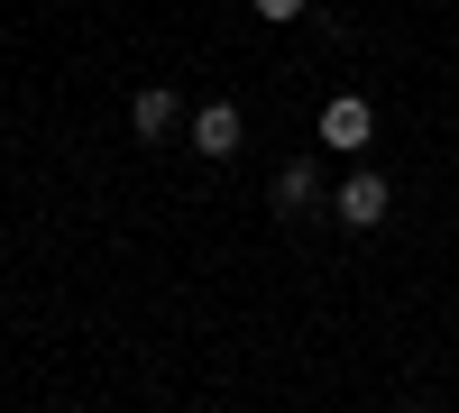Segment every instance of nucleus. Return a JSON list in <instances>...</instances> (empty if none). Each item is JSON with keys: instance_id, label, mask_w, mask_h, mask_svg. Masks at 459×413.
Wrapping results in <instances>:
<instances>
[{"instance_id": "f257e3e1", "label": "nucleus", "mask_w": 459, "mask_h": 413, "mask_svg": "<svg viewBox=\"0 0 459 413\" xmlns=\"http://www.w3.org/2000/svg\"><path fill=\"white\" fill-rule=\"evenodd\" d=\"M331 211L350 220V230H386L395 194H386V175H377V166H359V175H350V184H340V194H331Z\"/></svg>"}, {"instance_id": "f03ea898", "label": "nucleus", "mask_w": 459, "mask_h": 413, "mask_svg": "<svg viewBox=\"0 0 459 413\" xmlns=\"http://www.w3.org/2000/svg\"><path fill=\"white\" fill-rule=\"evenodd\" d=\"M368 138H377V110H368V92H331V101H322V147L359 157Z\"/></svg>"}, {"instance_id": "7ed1b4c3", "label": "nucleus", "mask_w": 459, "mask_h": 413, "mask_svg": "<svg viewBox=\"0 0 459 413\" xmlns=\"http://www.w3.org/2000/svg\"><path fill=\"white\" fill-rule=\"evenodd\" d=\"M184 138H194V157H239V101H203L194 120H184Z\"/></svg>"}, {"instance_id": "20e7f679", "label": "nucleus", "mask_w": 459, "mask_h": 413, "mask_svg": "<svg viewBox=\"0 0 459 413\" xmlns=\"http://www.w3.org/2000/svg\"><path fill=\"white\" fill-rule=\"evenodd\" d=\"M266 202H276V220H303V211H322L331 194H322L313 157H285V166H276V194H266Z\"/></svg>"}, {"instance_id": "39448f33", "label": "nucleus", "mask_w": 459, "mask_h": 413, "mask_svg": "<svg viewBox=\"0 0 459 413\" xmlns=\"http://www.w3.org/2000/svg\"><path fill=\"white\" fill-rule=\"evenodd\" d=\"M184 120H194V110H184L166 83H147V92L129 101V129H138V138H184Z\"/></svg>"}, {"instance_id": "423d86ee", "label": "nucleus", "mask_w": 459, "mask_h": 413, "mask_svg": "<svg viewBox=\"0 0 459 413\" xmlns=\"http://www.w3.org/2000/svg\"><path fill=\"white\" fill-rule=\"evenodd\" d=\"M248 10H257V19H303L313 0H248Z\"/></svg>"}]
</instances>
